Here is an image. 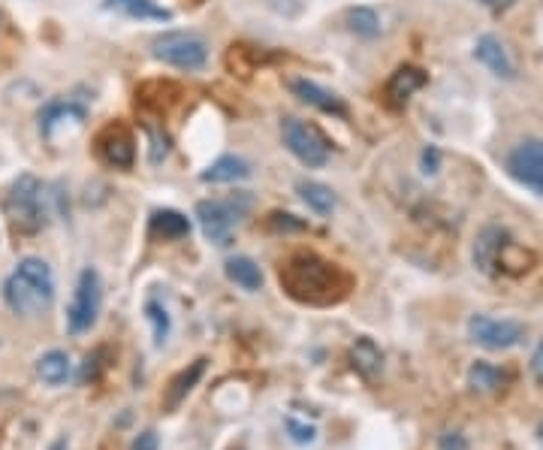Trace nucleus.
<instances>
[{"instance_id": "obj_1", "label": "nucleus", "mask_w": 543, "mask_h": 450, "mask_svg": "<svg viewBox=\"0 0 543 450\" xmlns=\"http://www.w3.org/2000/svg\"><path fill=\"white\" fill-rule=\"evenodd\" d=\"M281 284L284 290L299 299V303H308V306H329V303H338L347 290V278L344 272L317 257V254H296L290 257L284 266H281Z\"/></svg>"}, {"instance_id": "obj_2", "label": "nucleus", "mask_w": 543, "mask_h": 450, "mask_svg": "<svg viewBox=\"0 0 543 450\" xmlns=\"http://www.w3.org/2000/svg\"><path fill=\"white\" fill-rule=\"evenodd\" d=\"M4 303L19 318H40L55 303V275L40 257H25L4 281Z\"/></svg>"}, {"instance_id": "obj_3", "label": "nucleus", "mask_w": 543, "mask_h": 450, "mask_svg": "<svg viewBox=\"0 0 543 450\" xmlns=\"http://www.w3.org/2000/svg\"><path fill=\"white\" fill-rule=\"evenodd\" d=\"M528 254L513 242L504 227H483L474 242V266L483 275H504L528 269Z\"/></svg>"}, {"instance_id": "obj_4", "label": "nucleus", "mask_w": 543, "mask_h": 450, "mask_svg": "<svg viewBox=\"0 0 543 450\" xmlns=\"http://www.w3.org/2000/svg\"><path fill=\"white\" fill-rule=\"evenodd\" d=\"M10 221L16 230H25V233H37L49 224V194H46V185L34 176H19L7 194V203H4Z\"/></svg>"}, {"instance_id": "obj_5", "label": "nucleus", "mask_w": 543, "mask_h": 450, "mask_svg": "<svg viewBox=\"0 0 543 450\" xmlns=\"http://www.w3.org/2000/svg\"><path fill=\"white\" fill-rule=\"evenodd\" d=\"M251 212V197L248 194H236L227 200H203L197 203V221L206 233L209 242L215 245H230L233 242V230L239 227V221Z\"/></svg>"}, {"instance_id": "obj_6", "label": "nucleus", "mask_w": 543, "mask_h": 450, "mask_svg": "<svg viewBox=\"0 0 543 450\" xmlns=\"http://www.w3.org/2000/svg\"><path fill=\"white\" fill-rule=\"evenodd\" d=\"M151 52L157 61L172 64L178 70H203L206 58H209L206 40L197 34H188V31H169V34L154 37Z\"/></svg>"}, {"instance_id": "obj_7", "label": "nucleus", "mask_w": 543, "mask_h": 450, "mask_svg": "<svg viewBox=\"0 0 543 450\" xmlns=\"http://www.w3.org/2000/svg\"><path fill=\"white\" fill-rule=\"evenodd\" d=\"M100 306H103V284H100L97 269L88 266V269L79 272V281H76L73 303L67 309V330L73 336L88 333L100 318Z\"/></svg>"}, {"instance_id": "obj_8", "label": "nucleus", "mask_w": 543, "mask_h": 450, "mask_svg": "<svg viewBox=\"0 0 543 450\" xmlns=\"http://www.w3.org/2000/svg\"><path fill=\"white\" fill-rule=\"evenodd\" d=\"M281 136L290 152L305 164V167H323L329 161V139L308 121L302 118H284L281 121Z\"/></svg>"}, {"instance_id": "obj_9", "label": "nucleus", "mask_w": 543, "mask_h": 450, "mask_svg": "<svg viewBox=\"0 0 543 450\" xmlns=\"http://www.w3.org/2000/svg\"><path fill=\"white\" fill-rule=\"evenodd\" d=\"M468 336H471V342H477L486 351H507L525 339V327L519 321H507V318L474 315L468 321Z\"/></svg>"}, {"instance_id": "obj_10", "label": "nucleus", "mask_w": 543, "mask_h": 450, "mask_svg": "<svg viewBox=\"0 0 543 450\" xmlns=\"http://www.w3.org/2000/svg\"><path fill=\"white\" fill-rule=\"evenodd\" d=\"M507 173L543 197V139H522L507 155Z\"/></svg>"}, {"instance_id": "obj_11", "label": "nucleus", "mask_w": 543, "mask_h": 450, "mask_svg": "<svg viewBox=\"0 0 543 450\" xmlns=\"http://www.w3.org/2000/svg\"><path fill=\"white\" fill-rule=\"evenodd\" d=\"M97 155L103 164L115 167V170H127L133 167L136 158V142L130 136V130L124 124H109L100 136H97Z\"/></svg>"}, {"instance_id": "obj_12", "label": "nucleus", "mask_w": 543, "mask_h": 450, "mask_svg": "<svg viewBox=\"0 0 543 450\" xmlns=\"http://www.w3.org/2000/svg\"><path fill=\"white\" fill-rule=\"evenodd\" d=\"M474 55H477V61L483 64V67H489L495 76H501V79H513L516 76V67H513V58L507 55V49H504V43L498 40V37H480L477 40V46H474Z\"/></svg>"}, {"instance_id": "obj_13", "label": "nucleus", "mask_w": 543, "mask_h": 450, "mask_svg": "<svg viewBox=\"0 0 543 450\" xmlns=\"http://www.w3.org/2000/svg\"><path fill=\"white\" fill-rule=\"evenodd\" d=\"M290 91H293L299 100H305L308 106L320 109V112H329V115H344V112H347V109H344V103H341V97H335L332 91L320 88L317 82H308V79H293V82H290Z\"/></svg>"}, {"instance_id": "obj_14", "label": "nucleus", "mask_w": 543, "mask_h": 450, "mask_svg": "<svg viewBox=\"0 0 543 450\" xmlns=\"http://www.w3.org/2000/svg\"><path fill=\"white\" fill-rule=\"evenodd\" d=\"M426 85V73L420 67H399L387 85V97L396 103V106H405L420 88Z\"/></svg>"}, {"instance_id": "obj_15", "label": "nucleus", "mask_w": 543, "mask_h": 450, "mask_svg": "<svg viewBox=\"0 0 543 450\" xmlns=\"http://www.w3.org/2000/svg\"><path fill=\"white\" fill-rule=\"evenodd\" d=\"M251 176V164L245 158H236V155H224L218 158L200 179L206 185H227V182H242Z\"/></svg>"}, {"instance_id": "obj_16", "label": "nucleus", "mask_w": 543, "mask_h": 450, "mask_svg": "<svg viewBox=\"0 0 543 450\" xmlns=\"http://www.w3.org/2000/svg\"><path fill=\"white\" fill-rule=\"evenodd\" d=\"M350 360H353V369H356L362 378H375V375L384 369V354H381V348H378L372 339H359V342L350 348Z\"/></svg>"}, {"instance_id": "obj_17", "label": "nucleus", "mask_w": 543, "mask_h": 450, "mask_svg": "<svg viewBox=\"0 0 543 450\" xmlns=\"http://www.w3.org/2000/svg\"><path fill=\"white\" fill-rule=\"evenodd\" d=\"M504 381H507V375L498 366L486 363V360H477L471 366V372H468V387L474 393H495V390L504 387Z\"/></svg>"}, {"instance_id": "obj_18", "label": "nucleus", "mask_w": 543, "mask_h": 450, "mask_svg": "<svg viewBox=\"0 0 543 450\" xmlns=\"http://www.w3.org/2000/svg\"><path fill=\"white\" fill-rule=\"evenodd\" d=\"M227 278H230L233 284L251 290V293L263 287V272H260V266H257L251 257H233V260H227Z\"/></svg>"}, {"instance_id": "obj_19", "label": "nucleus", "mask_w": 543, "mask_h": 450, "mask_svg": "<svg viewBox=\"0 0 543 450\" xmlns=\"http://www.w3.org/2000/svg\"><path fill=\"white\" fill-rule=\"evenodd\" d=\"M203 372H206V360H197L191 369H185V372H181V375L169 384V390H166V408H169V411L181 405V399H185V396L194 390V384L203 378Z\"/></svg>"}, {"instance_id": "obj_20", "label": "nucleus", "mask_w": 543, "mask_h": 450, "mask_svg": "<svg viewBox=\"0 0 543 450\" xmlns=\"http://www.w3.org/2000/svg\"><path fill=\"white\" fill-rule=\"evenodd\" d=\"M82 118H85V109H82V106H76L73 100H61V103H52V106L40 115V130H43V136H52L55 124H61V121H76V124H82Z\"/></svg>"}, {"instance_id": "obj_21", "label": "nucleus", "mask_w": 543, "mask_h": 450, "mask_svg": "<svg viewBox=\"0 0 543 450\" xmlns=\"http://www.w3.org/2000/svg\"><path fill=\"white\" fill-rule=\"evenodd\" d=\"M37 375H40L46 384H52V387L64 384V381L70 378V357H67L64 351H49V354H43V357L37 360Z\"/></svg>"}, {"instance_id": "obj_22", "label": "nucleus", "mask_w": 543, "mask_h": 450, "mask_svg": "<svg viewBox=\"0 0 543 450\" xmlns=\"http://www.w3.org/2000/svg\"><path fill=\"white\" fill-rule=\"evenodd\" d=\"M296 191H299L302 203H305L308 209H314L317 215H329V212L335 209V194H332V188H326V185H320V182H299Z\"/></svg>"}, {"instance_id": "obj_23", "label": "nucleus", "mask_w": 543, "mask_h": 450, "mask_svg": "<svg viewBox=\"0 0 543 450\" xmlns=\"http://www.w3.org/2000/svg\"><path fill=\"white\" fill-rule=\"evenodd\" d=\"M109 7L121 10L124 16H133V19H154V22H169L172 13L157 7L154 0H109Z\"/></svg>"}, {"instance_id": "obj_24", "label": "nucleus", "mask_w": 543, "mask_h": 450, "mask_svg": "<svg viewBox=\"0 0 543 450\" xmlns=\"http://www.w3.org/2000/svg\"><path fill=\"white\" fill-rule=\"evenodd\" d=\"M151 227H154L157 233L169 236V239H181V236H188V233H191V221H188L185 215L172 212V209H160V212H154Z\"/></svg>"}, {"instance_id": "obj_25", "label": "nucleus", "mask_w": 543, "mask_h": 450, "mask_svg": "<svg viewBox=\"0 0 543 450\" xmlns=\"http://www.w3.org/2000/svg\"><path fill=\"white\" fill-rule=\"evenodd\" d=\"M347 25H350V31L359 34V37H378V34H381V19H378V13L369 10V7L350 10V13H347Z\"/></svg>"}, {"instance_id": "obj_26", "label": "nucleus", "mask_w": 543, "mask_h": 450, "mask_svg": "<svg viewBox=\"0 0 543 450\" xmlns=\"http://www.w3.org/2000/svg\"><path fill=\"white\" fill-rule=\"evenodd\" d=\"M145 315H148V321L154 324V345H163L166 336H169V315H166L163 303H157V299H148V303H145Z\"/></svg>"}, {"instance_id": "obj_27", "label": "nucleus", "mask_w": 543, "mask_h": 450, "mask_svg": "<svg viewBox=\"0 0 543 450\" xmlns=\"http://www.w3.org/2000/svg\"><path fill=\"white\" fill-rule=\"evenodd\" d=\"M287 432L293 435V441L296 444H311L314 438H317V429L314 426H305V423H299V420H287Z\"/></svg>"}, {"instance_id": "obj_28", "label": "nucleus", "mask_w": 543, "mask_h": 450, "mask_svg": "<svg viewBox=\"0 0 543 450\" xmlns=\"http://www.w3.org/2000/svg\"><path fill=\"white\" fill-rule=\"evenodd\" d=\"M528 369H531V378H534L537 384H543V339H540V345L534 348V354H531V363H528Z\"/></svg>"}, {"instance_id": "obj_29", "label": "nucleus", "mask_w": 543, "mask_h": 450, "mask_svg": "<svg viewBox=\"0 0 543 450\" xmlns=\"http://www.w3.org/2000/svg\"><path fill=\"white\" fill-rule=\"evenodd\" d=\"M157 447H160V441H157V432H154V429L139 432V438L133 441V450H157Z\"/></svg>"}, {"instance_id": "obj_30", "label": "nucleus", "mask_w": 543, "mask_h": 450, "mask_svg": "<svg viewBox=\"0 0 543 450\" xmlns=\"http://www.w3.org/2000/svg\"><path fill=\"white\" fill-rule=\"evenodd\" d=\"M441 447H444V450H465V438H462L459 432H447V435L441 438Z\"/></svg>"}, {"instance_id": "obj_31", "label": "nucleus", "mask_w": 543, "mask_h": 450, "mask_svg": "<svg viewBox=\"0 0 543 450\" xmlns=\"http://www.w3.org/2000/svg\"><path fill=\"white\" fill-rule=\"evenodd\" d=\"M483 7H489V10H504V7H510L513 0H480Z\"/></svg>"}, {"instance_id": "obj_32", "label": "nucleus", "mask_w": 543, "mask_h": 450, "mask_svg": "<svg viewBox=\"0 0 543 450\" xmlns=\"http://www.w3.org/2000/svg\"><path fill=\"white\" fill-rule=\"evenodd\" d=\"M49 450H67V438H58Z\"/></svg>"}, {"instance_id": "obj_33", "label": "nucleus", "mask_w": 543, "mask_h": 450, "mask_svg": "<svg viewBox=\"0 0 543 450\" xmlns=\"http://www.w3.org/2000/svg\"><path fill=\"white\" fill-rule=\"evenodd\" d=\"M537 435H540V444H543V423H540V429H537Z\"/></svg>"}]
</instances>
